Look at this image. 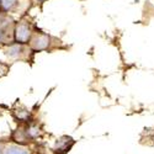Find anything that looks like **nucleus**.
Here are the masks:
<instances>
[{
  "label": "nucleus",
  "instance_id": "1",
  "mask_svg": "<svg viewBox=\"0 0 154 154\" xmlns=\"http://www.w3.org/2000/svg\"><path fill=\"white\" fill-rule=\"evenodd\" d=\"M3 52L8 59L12 62H25L32 63L35 59V52L29 45L11 42L3 47Z\"/></svg>",
  "mask_w": 154,
  "mask_h": 154
},
{
  "label": "nucleus",
  "instance_id": "2",
  "mask_svg": "<svg viewBox=\"0 0 154 154\" xmlns=\"http://www.w3.org/2000/svg\"><path fill=\"white\" fill-rule=\"evenodd\" d=\"M57 42H62L59 40H57L56 37L51 36L47 32H43L41 30H35L32 37H31V41L29 43V46L32 48V51L35 53L37 52H51L53 51L54 48L58 47Z\"/></svg>",
  "mask_w": 154,
  "mask_h": 154
},
{
  "label": "nucleus",
  "instance_id": "3",
  "mask_svg": "<svg viewBox=\"0 0 154 154\" xmlns=\"http://www.w3.org/2000/svg\"><path fill=\"white\" fill-rule=\"evenodd\" d=\"M36 27L29 17H21L14 23V42L29 45Z\"/></svg>",
  "mask_w": 154,
  "mask_h": 154
},
{
  "label": "nucleus",
  "instance_id": "4",
  "mask_svg": "<svg viewBox=\"0 0 154 154\" xmlns=\"http://www.w3.org/2000/svg\"><path fill=\"white\" fill-rule=\"evenodd\" d=\"M76 140L73 137L63 134L54 140V144L52 147V154H68L73 149Z\"/></svg>",
  "mask_w": 154,
  "mask_h": 154
},
{
  "label": "nucleus",
  "instance_id": "5",
  "mask_svg": "<svg viewBox=\"0 0 154 154\" xmlns=\"http://www.w3.org/2000/svg\"><path fill=\"white\" fill-rule=\"evenodd\" d=\"M11 140L15 144L25 146V147H29V144L33 143L32 139L29 136V133H27L26 125H17V127L11 133Z\"/></svg>",
  "mask_w": 154,
  "mask_h": 154
},
{
  "label": "nucleus",
  "instance_id": "6",
  "mask_svg": "<svg viewBox=\"0 0 154 154\" xmlns=\"http://www.w3.org/2000/svg\"><path fill=\"white\" fill-rule=\"evenodd\" d=\"M11 115L19 125H26V123H30L31 121H33L31 117V111L25 106H17L15 109H12Z\"/></svg>",
  "mask_w": 154,
  "mask_h": 154
},
{
  "label": "nucleus",
  "instance_id": "7",
  "mask_svg": "<svg viewBox=\"0 0 154 154\" xmlns=\"http://www.w3.org/2000/svg\"><path fill=\"white\" fill-rule=\"evenodd\" d=\"M9 25H10V22H9L8 16L0 22V48H3L6 45L14 42V35H9V30H10ZM12 30H10V31H12Z\"/></svg>",
  "mask_w": 154,
  "mask_h": 154
},
{
  "label": "nucleus",
  "instance_id": "8",
  "mask_svg": "<svg viewBox=\"0 0 154 154\" xmlns=\"http://www.w3.org/2000/svg\"><path fill=\"white\" fill-rule=\"evenodd\" d=\"M23 0H0V10L3 14H15L19 12L22 8Z\"/></svg>",
  "mask_w": 154,
  "mask_h": 154
},
{
  "label": "nucleus",
  "instance_id": "9",
  "mask_svg": "<svg viewBox=\"0 0 154 154\" xmlns=\"http://www.w3.org/2000/svg\"><path fill=\"white\" fill-rule=\"evenodd\" d=\"M26 130H27V133H29L30 138L32 139V142H35L36 139H38L43 133L41 126L35 121H31L30 123H26Z\"/></svg>",
  "mask_w": 154,
  "mask_h": 154
},
{
  "label": "nucleus",
  "instance_id": "10",
  "mask_svg": "<svg viewBox=\"0 0 154 154\" xmlns=\"http://www.w3.org/2000/svg\"><path fill=\"white\" fill-rule=\"evenodd\" d=\"M3 154H31V149L29 147L12 143V144H6Z\"/></svg>",
  "mask_w": 154,
  "mask_h": 154
},
{
  "label": "nucleus",
  "instance_id": "11",
  "mask_svg": "<svg viewBox=\"0 0 154 154\" xmlns=\"http://www.w3.org/2000/svg\"><path fill=\"white\" fill-rule=\"evenodd\" d=\"M10 72V64L0 60V79L4 78V76H6Z\"/></svg>",
  "mask_w": 154,
  "mask_h": 154
},
{
  "label": "nucleus",
  "instance_id": "12",
  "mask_svg": "<svg viewBox=\"0 0 154 154\" xmlns=\"http://www.w3.org/2000/svg\"><path fill=\"white\" fill-rule=\"evenodd\" d=\"M5 147H6V144H5L4 142H2V140H0V154H3V153H4Z\"/></svg>",
  "mask_w": 154,
  "mask_h": 154
},
{
  "label": "nucleus",
  "instance_id": "13",
  "mask_svg": "<svg viewBox=\"0 0 154 154\" xmlns=\"http://www.w3.org/2000/svg\"><path fill=\"white\" fill-rule=\"evenodd\" d=\"M6 16H8V15L3 14V12H2V10H0V22H2V21H3V20H4L5 17H6Z\"/></svg>",
  "mask_w": 154,
  "mask_h": 154
},
{
  "label": "nucleus",
  "instance_id": "14",
  "mask_svg": "<svg viewBox=\"0 0 154 154\" xmlns=\"http://www.w3.org/2000/svg\"><path fill=\"white\" fill-rule=\"evenodd\" d=\"M36 3H38V4H43V3H46L47 0H35Z\"/></svg>",
  "mask_w": 154,
  "mask_h": 154
}]
</instances>
